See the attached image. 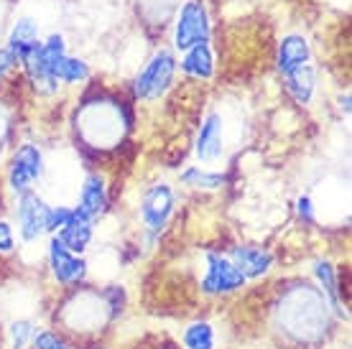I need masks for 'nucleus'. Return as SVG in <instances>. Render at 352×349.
Returning <instances> with one entry per match:
<instances>
[{"label": "nucleus", "instance_id": "nucleus-1", "mask_svg": "<svg viewBox=\"0 0 352 349\" xmlns=\"http://www.w3.org/2000/svg\"><path fill=\"white\" fill-rule=\"evenodd\" d=\"M276 319L283 332L296 341H317L329 326V304L319 289L301 283L283 293Z\"/></svg>", "mask_w": 352, "mask_h": 349}, {"label": "nucleus", "instance_id": "nucleus-2", "mask_svg": "<svg viewBox=\"0 0 352 349\" xmlns=\"http://www.w3.org/2000/svg\"><path fill=\"white\" fill-rule=\"evenodd\" d=\"M80 128L82 138L95 148H110L123 138V131L131 125V117L123 110V105L115 102H89L82 107L80 113Z\"/></svg>", "mask_w": 352, "mask_h": 349}, {"label": "nucleus", "instance_id": "nucleus-3", "mask_svg": "<svg viewBox=\"0 0 352 349\" xmlns=\"http://www.w3.org/2000/svg\"><path fill=\"white\" fill-rule=\"evenodd\" d=\"M110 316H113V308L105 296H100L95 291H82L64 304L62 319L72 332H97L105 326Z\"/></svg>", "mask_w": 352, "mask_h": 349}, {"label": "nucleus", "instance_id": "nucleus-4", "mask_svg": "<svg viewBox=\"0 0 352 349\" xmlns=\"http://www.w3.org/2000/svg\"><path fill=\"white\" fill-rule=\"evenodd\" d=\"M210 41V16H207V5L202 0H186L179 18H176L174 28V46L189 52L192 46L207 44Z\"/></svg>", "mask_w": 352, "mask_h": 349}, {"label": "nucleus", "instance_id": "nucleus-5", "mask_svg": "<svg viewBox=\"0 0 352 349\" xmlns=\"http://www.w3.org/2000/svg\"><path fill=\"white\" fill-rule=\"evenodd\" d=\"M176 69V59L174 54L161 49L153 59L146 64V69L138 74L135 79V95L141 100H156L166 92V87L171 85V77H174Z\"/></svg>", "mask_w": 352, "mask_h": 349}, {"label": "nucleus", "instance_id": "nucleus-6", "mask_svg": "<svg viewBox=\"0 0 352 349\" xmlns=\"http://www.w3.org/2000/svg\"><path fill=\"white\" fill-rule=\"evenodd\" d=\"M171 212H174V192L166 183H153L141 199V219L148 229V237H159L164 232Z\"/></svg>", "mask_w": 352, "mask_h": 349}, {"label": "nucleus", "instance_id": "nucleus-7", "mask_svg": "<svg viewBox=\"0 0 352 349\" xmlns=\"http://www.w3.org/2000/svg\"><path fill=\"white\" fill-rule=\"evenodd\" d=\"M245 286V275L230 262V258H222L217 253H207V273L202 278V291L210 296L232 293Z\"/></svg>", "mask_w": 352, "mask_h": 349}, {"label": "nucleus", "instance_id": "nucleus-8", "mask_svg": "<svg viewBox=\"0 0 352 349\" xmlns=\"http://www.w3.org/2000/svg\"><path fill=\"white\" fill-rule=\"evenodd\" d=\"M49 210L46 201L38 196V194H21V201H18V229H21V237L26 243H34L46 232V219H49Z\"/></svg>", "mask_w": 352, "mask_h": 349}, {"label": "nucleus", "instance_id": "nucleus-9", "mask_svg": "<svg viewBox=\"0 0 352 349\" xmlns=\"http://www.w3.org/2000/svg\"><path fill=\"white\" fill-rule=\"evenodd\" d=\"M41 164H44V158H41V150L26 143V146H21L16 150V156L10 161V171H8V181H10V189L18 194H26L28 186L41 176Z\"/></svg>", "mask_w": 352, "mask_h": 349}, {"label": "nucleus", "instance_id": "nucleus-10", "mask_svg": "<svg viewBox=\"0 0 352 349\" xmlns=\"http://www.w3.org/2000/svg\"><path fill=\"white\" fill-rule=\"evenodd\" d=\"M49 262H52L54 278L59 280V283H64V286L80 283V280L85 278V273H87L85 260L77 258V255H72L56 237L49 243Z\"/></svg>", "mask_w": 352, "mask_h": 349}, {"label": "nucleus", "instance_id": "nucleus-11", "mask_svg": "<svg viewBox=\"0 0 352 349\" xmlns=\"http://www.w3.org/2000/svg\"><path fill=\"white\" fill-rule=\"evenodd\" d=\"M107 204V194H105V179L100 174H89L82 183V192H80V204H77V210L74 214L85 222L89 219H95L97 214H102Z\"/></svg>", "mask_w": 352, "mask_h": 349}, {"label": "nucleus", "instance_id": "nucleus-12", "mask_svg": "<svg viewBox=\"0 0 352 349\" xmlns=\"http://www.w3.org/2000/svg\"><path fill=\"white\" fill-rule=\"evenodd\" d=\"M222 115L212 113L204 117L199 135H197V158L204 164H212L222 156Z\"/></svg>", "mask_w": 352, "mask_h": 349}, {"label": "nucleus", "instance_id": "nucleus-13", "mask_svg": "<svg viewBox=\"0 0 352 349\" xmlns=\"http://www.w3.org/2000/svg\"><path fill=\"white\" fill-rule=\"evenodd\" d=\"M38 28L31 18H21L13 31H10V38H8V54L13 56V61H21V64H26V59L31 54L38 49Z\"/></svg>", "mask_w": 352, "mask_h": 349}, {"label": "nucleus", "instance_id": "nucleus-14", "mask_svg": "<svg viewBox=\"0 0 352 349\" xmlns=\"http://www.w3.org/2000/svg\"><path fill=\"white\" fill-rule=\"evenodd\" d=\"M230 262L245 275V280L261 278V275H265V273L271 271L273 255L268 250H263V247H235Z\"/></svg>", "mask_w": 352, "mask_h": 349}, {"label": "nucleus", "instance_id": "nucleus-15", "mask_svg": "<svg viewBox=\"0 0 352 349\" xmlns=\"http://www.w3.org/2000/svg\"><path fill=\"white\" fill-rule=\"evenodd\" d=\"M309 56H311V49H309V41L304 36H283L281 46H278V69L286 74L296 67H304V64H309Z\"/></svg>", "mask_w": 352, "mask_h": 349}, {"label": "nucleus", "instance_id": "nucleus-16", "mask_svg": "<svg viewBox=\"0 0 352 349\" xmlns=\"http://www.w3.org/2000/svg\"><path fill=\"white\" fill-rule=\"evenodd\" d=\"M283 77H286V89H289L291 97H294L296 102H301V105L311 102V95H314V85H317V79H314V69H311L309 64L286 71Z\"/></svg>", "mask_w": 352, "mask_h": 349}, {"label": "nucleus", "instance_id": "nucleus-17", "mask_svg": "<svg viewBox=\"0 0 352 349\" xmlns=\"http://www.w3.org/2000/svg\"><path fill=\"white\" fill-rule=\"evenodd\" d=\"M56 240H59L72 255H80L87 250L89 240H92V225L74 214V219H72L69 225L59 229V237H56Z\"/></svg>", "mask_w": 352, "mask_h": 349}, {"label": "nucleus", "instance_id": "nucleus-18", "mask_svg": "<svg viewBox=\"0 0 352 349\" xmlns=\"http://www.w3.org/2000/svg\"><path fill=\"white\" fill-rule=\"evenodd\" d=\"M182 69L189 74V77H197V79H210L212 71H214V64H212V52L207 44H199V46H192L189 52H186L184 61H182Z\"/></svg>", "mask_w": 352, "mask_h": 349}, {"label": "nucleus", "instance_id": "nucleus-19", "mask_svg": "<svg viewBox=\"0 0 352 349\" xmlns=\"http://www.w3.org/2000/svg\"><path fill=\"white\" fill-rule=\"evenodd\" d=\"M314 275H317L319 286H322V293H324L327 304L335 308L337 316H344V308H342V304H340V289H337V275H335L332 262L319 260L317 265H314Z\"/></svg>", "mask_w": 352, "mask_h": 349}, {"label": "nucleus", "instance_id": "nucleus-20", "mask_svg": "<svg viewBox=\"0 0 352 349\" xmlns=\"http://www.w3.org/2000/svg\"><path fill=\"white\" fill-rule=\"evenodd\" d=\"M89 77V67L82 59H72V56H64L56 67H54V79L56 82H64V85H74V82H82V79Z\"/></svg>", "mask_w": 352, "mask_h": 349}, {"label": "nucleus", "instance_id": "nucleus-21", "mask_svg": "<svg viewBox=\"0 0 352 349\" xmlns=\"http://www.w3.org/2000/svg\"><path fill=\"white\" fill-rule=\"evenodd\" d=\"M184 347L186 349H212L214 347V329L204 322L189 324L184 329Z\"/></svg>", "mask_w": 352, "mask_h": 349}, {"label": "nucleus", "instance_id": "nucleus-22", "mask_svg": "<svg viewBox=\"0 0 352 349\" xmlns=\"http://www.w3.org/2000/svg\"><path fill=\"white\" fill-rule=\"evenodd\" d=\"M182 181H184L186 186H192V189H220L222 183H225V176L210 174V171H202V168L192 166L182 174Z\"/></svg>", "mask_w": 352, "mask_h": 349}, {"label": "nucleus", "instance_id": "nucleus-23", "mask_svg": "<svg viewBox=\"0 0 352 349\" xmlns=\"http://www.w3.org/2000/svg\"><path fill=\"white\" fill-rule=\"evenodd\" d=\"M31 337H36V329L31 322L21 319V322L10 324V344H13V349H23Z\"/></svg>", "mask_w": 352, "mask_h": 349}, {"label": "nucleus", "instance_id": "nucleus-24", "mask_svg": "<svg viewBox=\"0 0 352 349\" xmlns=\"http://www.w3.org/2000/svg\"><path fill=\"white\" fill-rule=\"evenodd\" d=\"M72 219H74V210H69V207H52L49 210V219H46V232L67 227Z\"/></svg>", "mask_w": 352, "mask_h": 349}, {"label": "nucleus", "instance_id": "nucleus-25", "mask_svg": "<svg viewBox=\"0 0 352 349\" xmlns=\"http://www.w3.org/2000/svg\"><path fill=\"white\" fill-rule=\"evenodd\" d=\"M34 347L36 349H69L59 337H54L52 332H38L34 337Z\"/></svg>", "mask_w": 352, "mask_h": 349}, {"label": "nucleus", "instance_id": "nucleus-26", "mask_svg": "<svg viewBox=\"0 0 352 349\" xmlns=\"http://www.w3.org/2000/svg\"><path fill=\"white\" fill-rule=\"evenodd\" d=\"M13 245H16V240H13V229H10V225L8 222H0V253H10Z\"/></svg>", "mask_w": 352, "mask_h": 349}, {"label": "nucleus", "instance_id": "nucleus-27", "mask_svg": "<svg viewBox=\"0 0 352 349\" xmlns=\"http://www.w3.org/2000/svg\"><path fill=\"white\" fill-rule=\"evenodd\" d=\"M299 217L307 219V222L314 219V207H311V199H309V196H301L299 199Z\"/></svg>", "mask_w": 352, "mask_h": 349}, {"label": "nucleus", "instance_id": "nucleus-28", "mask_svg": "<svg viewBox=\"0 0 352 349\" xmlns=\"http://www.w3.org/2000/svg\"><path fill=\"white\" fill-rule=\"evenodd\" d=\"M13 64H16V61H13V56L8 54V49H0V77H3Z\"/></svg>", "mask_w": 352, "mask_h": 349}, {"label": "nucleus", "instance_id": "nucleus-29", "mask_svg": "<svg viewBox=\"0 0 352 349\" xmlns=\"http://www.w3.org/2000/svg\"><path fill=\"white\" fill-rule=\"evenodd\" d=\"M6 131H8V115H6V110L0 107V143H3V138H6Z\"/></svg>", "mask_w": 352, "mask_h": 349}]
</instances>
